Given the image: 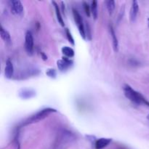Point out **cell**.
I'll return each instance as SVG.
<instances>
[{
    "label": "cell",
    "instance_id": "1",
    "mask_svg": "<svg viewBox=\"0 0 149 149\" xmlns=\"http://www.w3.org/2000/svg\"><path fill=\"white\" fill-rule=\"evenodd\" d=\"M125 95L130 101L137 105H144L149 108V101L138 92L135 91L128 84H125L123 87Z\"/></svg>",
    "mask_w": 149,
    "mask_h": 149
},
{
    "label": "cell",
    "instance_id": "2",
    "mask_svg": "<svg viewBox=\"0 0 149 149\" xmlns=\"http://www.w3.org/2000/svg\"><path fill=\"white\" fill-rule=\"evenodd\" d=\"M54 112H56V110H55L53 109H51V108H47V109H42V110L39 111V112L33 114L31 117H29V119H26L23 123V125H30V124H33L39 122V121L47 117L50 113H54Z\"/></svg>",
    "mask_w": 149,
    "mask_h": 149
},
{
    "label": "cell",
    "instance_id": "3",
    "mask_svg": "<svg viewBox=\"0 0 149 149\" xmlns=\"http://www.w3.org/2000/svg\"><path fill=\"white\" fill-rule=\"evenodd\" d=\"M73 16H74V21H75L76 24H77V27H78L80 35L82 36L84 39H86V34H85V30H84V23H83L82 17H81V15L79 13V12L77 10L73 8Z\"/></svg>",
    "mask_w": 149,
    "mask_h": 149
},
{
    "label": "cell",
    "instance_id": "4",
    "mask_svg": "<svg viewBox=\"0 0 149 149\" xmlns=\"http://www.w3.org/2000/svg\"><path fill=\"white\" fill-rule=\"evenodd\" d=\"M25 49L29 55H32L33 52V38L32 33L28 31L25 36Z\"/></svg>",
    "mask_w": 149,
    "mask_h": 149
},
{
    "label": "cell",
    "instance_id": "5",
    "mask_svg": "<svg viewBox=\"0 0 149 149\" xmlns=\"http://www.w3.org/2000/svg\"><path fill=\"white\" fill-rule=\"evenodd\" d=\"M12 13L16 15H22L23 13V6L21 1L18 0H13L10 1Z\"/></svg>",
    "mask_w": 149,
    "mask_h": 149
},
{
    "label": "cell",
    "instance_id": "6",
    "mask_svg": "<svg viewBox=\"0 0 149 149\" xmlns=\"http://www.w3.org/2000/svg\"><path fill=\"white\" fill-rule=\"evenodd\" d=\"M58 63V68L61 71H64L68 69L73 63V61L71 60L68 59L66 57H63L62 60H60L57 62Z\"/></svg>",
    "mask_w": 149,
    "mask_h": 149
},
{
    "label": "cell",
    "instance_id": "7",
    "mask_svg": "<svg viewBox=\"0 0 149 149\" xmlns=\"http://www.w3.org/2000/svg\"><path fill=\"white\" fill-rule=\"evenodd\" d=\"M14 73V68H13V64L10 59H7L6 62L5 69H4V75L7 79H11L13 76Z\"/></svg>",
    "mask_w": 149,
    "mask_h": 149
},
{
    "label": "cell",
    "instance_id": "8",
    "mask_svg": "<svg viewBox=\"0 0 149 149\" xmlns=\"http://www.w3.org/2000/svg\"><path fill=\"white\" fill-rule=\"evenodd\" d=\"M138 10H139V6H138V1H133L132 3V7L130 9V17L132 22H134L136 19L137 15H138Z\"/></svg>",
    "mask_w": 149,
    "mask_h": 149
},
{
    "label": "cell",
    "instance_id": "9",
    "mask_svg": "<svg viewBox=\"0 0 149 149\" xmlns=\"http://www.w3.org/2000/svg\"><path fill=\"white\" fill-rule=\"evenodd\" d=\"M112 140L110 138H100V139H97L95 141V149H103L105 147L107 146L111 142Z\"/></svg>",
    "mask_w": 149,
    "mask_h": 149
},
{
    "label": "cell",
    "instance_id": "10",
    "mask_svg": "<svg viewBox=\"0 0 149 149\" xmlns=\"http://www.w3.org/2000/svg\"><path fill=\"white\" fill-rule=\"evenodd\" d=\"M36 93L34 90L31 89H22L19 92V96L23 99H29L35 96Z\"/></svg>",
    "mask_w": 149,
    "mask_h": 149
},
{
    "label": "cell",
    "instance_id": "11",
    "mask_svg": "<svg viewBox=\"0 0 149 149\" xmlns=\"http://www.w3.org/2000/svg\"><path fill=\"white\" fill-rule=\"evenodd\" d=\"M0 34H1V39L4 40V42L6 44H8L10 45L11 43V37H10V33H8L7 31H6L4 28L2 27V26H0Z\"/></svg>",
    "mask_w": 149,
    "mask_h": 149
},
{
    "label": "cell",
    "instance_id": "12",
    "mask_svg": "<svg viewBox=\"0 0 149 149\" xmlns=\"http://www.w3.org/2000/svg\"><path fill=\"white\" fill-rule=\"evenodd\" d=\"M110 33L111 36L112 37V41H113V49L114 51H118V47H119V43H118V39L116 37V35L115 33L114 30H113V27L110 26Z\"/></svg>",
    "mask_w": 149,
    "mask_h": 149
},
{
    "label": "cell",
    "instance_id": "13",
    "mask_svg": "<svg viewBox=\"0 0 149 149\" xmlns=\"http://www.w3.org/2000/svg\"><path fill=\"white\" fill-rule=\"evenodd\" d=\"M52 4H54V7H55V13H56L57 18H58V22H59V23L61 25V26H64V25H65V24H64L63 19L62 16H61V12H60L59 7H58V5L56 4V2H55V1H52Z\"/></svg>",
    "mask_w": 149,
    "mask_h": 149
},
{
    "label": "cell",
    "instance_id": "14",
    "mask_svg": "<svg viewBox=\"0 0 149 149\" xmlns=\"http://www.w3.org/2000/svg\"><path fill=\"white\" fill-rule=\"evenodd\" d=\"M62 52L66 58H73L74 56V51L69 47H63L62 48Z\"/></svg>",
    "mask_w": 149,
    "mask_h": 149
},
{
    "label": "cell",
    "instance_id": "15",
    "mask_svg": "<svg viewBox=\"0 0 149 149\" xmlns=\"http://www.w3.org/2000/svg\"><path fill=\"white\" fill-rule=\"evenodd\" d=\"M105 3H106L108 12H109V14L111 15L115 9V1L113 0H109V1H106Z\"/></svg>",
    "mask_w": 149,
    "mask_h": 149
},
{
    "label": "cell",
    "instance_id": "16",
    "mask_svg": "<svg viewBox=\"0 0 149 149\" xmlns=\"http://www.w3.org/2000/svg\"><path fill=\"white\" fill-rule=\"evenodd\" d=\"M91 12L93 14V17L95 19H97V1H92V5H91Z\"/></svg>",
    "mask_w": 149,
    "mask_h": 149
},
{
    "label": "cell",
    "instance_id": "17",
    "mask_svg": "<svg viewBox=\"0 0 149 149\" xmlns=\"http://www.w3.org/2000/svg\"><path fill=\"white\" fill-rule=\"evenodd\" d=\"M65 33H66L67 38H68V41H69V42H71V43L73 45H74V39H73L72 36H71V32L69 31V30H68V29H66V30H65Z\"/></svg>",
    "mask_w": 149,
    "mask_h": 149
},
{
    "label": "cell",
    "instance_id": "18",
    "mask_svg": "<svg viewBox=\"0 0 149 149\" xmlns=\"http://www.w3.org/2000/svg\"><path fill=\"white\" fill-rule=\"evenodd\" d=\"M47 74L48 77H51V78H55L56 77V71L55 69H49L47 71Z\"/></svg>",
    "mask_w": 149,
    "mask_h": 149
},
{
    "label": "cell",
    "instance_id": "19",
    "mask_svg": "<svg viewBox=\"0 0 149 149\" xmlns=\"http://www.w3.org/2000/svg\"><path fill=\"white\" fill-rule=\"evenodd\" d=\"M83 5H84V12H85L86 15L87 16H90V7H89L88 4L86 2L83 3Z\"/></svg>",
    "mask_w": 149,
    "mask_h": 149
},
{
    "label": "cell",
    "instance_id": "20",
    "mask_svg": "<svg viewBox=\"0 0 149 149\" xmlns=\"http://www.w3.org/2000/svg\"><path fill=\"white\" fill-rule=\"evenodd\" d=\"M147 119H148V121H149V114L148 115V116H147Z\"/></svg>",
    "mask_w": 149,
    "mask_h": 149
},
{
    "label": "cell",
    "instance_id": "21",
    "mask_svg": "<svg viewBox=\"0 0 149 149\" xmlns=\"http://www.w3.org/2000/svg\"><path fill=\"white\" fill-rule=\"evenodd\" d=\"M148 27H149V18H148Z\"/></svg>",
    "mask_w": 149,
    "mask_h": 149
}]
</instances>
